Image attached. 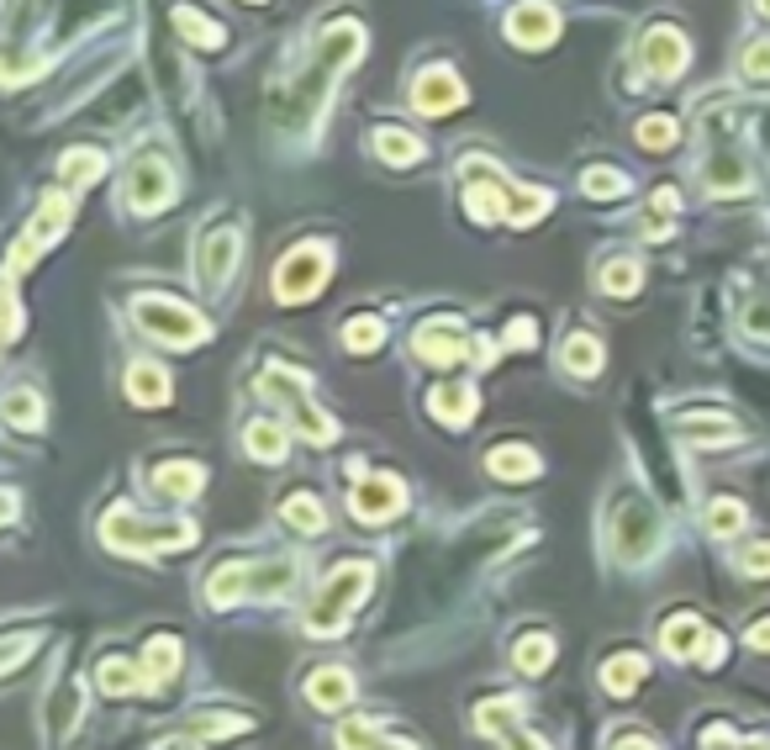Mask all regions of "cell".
Here are the masks:
<instances>
[{
    "instance_id": "obj_34",
    "label": "cell",
    "mask_w": 770,
    "mask_h": 750,
    "mask_svg": "<svg viewBox=\"0 0 770 750\" xmlns=\"http://www.w3.org/2000/svg\"><path fill=\"white\" fill-rule=\"evenodd\" d=\"M581 191H586L592 201H612V196L628 191V181H622L618 170H586V175H581Z\"/></svg>"
},
{
    "instance_id": "obj_15",
    "label": "cell",
    "mask_w": 770,
    "mask_h": 750,
    "mask_svg": "<svg viewBox=\"0 0 770 750\" xmlns=\"http://www.w3.org/2000/svg\"><path fill=\"white\" fill-rule=\"evenodd\" d=\"M153 486H159L170 503H190V497L207 486V471H201V465H179V460H170V465L153 471Z\"/></svg>"
},
{
    "instance_id": "obj_40",
    "label": "cell",
    "mask_w": 770,
    "mask_h": 750,
    "mask_svg": "<svg viewBox=\"0 0 770 750\" xmlns=\"http://www.w3.org/2000/svg\"><path fill=\"white\" fill-rule=\"evenodd\" d=\"M207 740H222V735H237V729H248V719H201L196 724Z\"/></svg>"
},
{
    "instance_id": "obj_26",
    "label": "cell",
    "mask_w": 770,
    "mask_h": 750,
    "mask_svg": "<svg viewBox=\"0 0 770 750\" xmlns=\"http://www.w3.org/2000/svg\"><path fill=\"white\" fill-rule=\"evenodd\" d=\"M175 27L185 32L196 48H217V43H222V27H217V22H207L196 5H175Z\"/></svg>"
},
{
    "instance_id": "obj_25",
    "label": "cell",
    "mask_w": 770,
    "mask_h": 750,
    "mask_svg": "<svg viewBox=\"0 0 770 750\" xmlns=\"http://www.w3.org/2000/svg\"><path fill=\"white\" fill-rule=\"evenodd\" d=\"M175 671H179V639H170V634L149 639V682L153 688L175 682Z\"/></svg>"
},
{
    "instance_id": "obj_13",
    "label": "cell",
    "mask_w": 770,
    "mask_h": 750,
    "mask_svg": "<svg viewBox=\"0 0 770 750\" xmlns=\"http://www.w3.org/2000/svg\"><path fill=\"white\" fill-rule=\"evenodd\" d=\"M306 697H312L317 708H327V714H338V708L354 697V677H349V671H338V666H323V671L306 682Z\"/></svg>"
},
{
    "instance_id": "obj_14",
    "label": "cell",
    "mask_w": 770,
    "mask_h": 750,
    "mask_svg": "<svg viewBox=\"0 0 770 750\" xmlns=\"http://www.w3.org/2000/svg\"><path fill=\"white\" fill-rule=\"evenodd\" d=\"M465 349H470V333H459V328H428V333H417V355H422L428 365L465 360Z\"/></svg>"
},
{
    "instance_id": "obj_23",
    "label": "cell",
    "mask_w": 770,
    "mask_h": 750,
    "mask_svg": "<svg viewBox=\"0 0 770 750\" xmlns=\"http://www.w3.org/2000/svg\"><path fill=\"white\" fill-rule=\"evenodd\" d=\"M95 682H101V692H106V697H127V692L143 688L149 677H138V666H132V660L106 656V660H101V677H95Z\"/></svg>"
},
{
    "instance_id": "obj_32",
    "label": "cell",
    "mask_w": 770,
    "mask_h": 750,
    "mask_svg": "<svg viewBox=\"0 0 770 750\" xmlns=\"http://www.w3.org/2000/svg\"><path fill=\"white\" fill-rule=\"evenodd\" d=\"M5 413H11V423H16V428H37V423H43V396H37V391H5Z\"/></svg>"
},
{
    "instance_id": "obj_20",
    "label": "cell",
    "mask_w": 770,
    "mask_h": 750,
    "mask_svg": "<svg viewBox=\"0 0 770 750\" xmlns=\"http://www.w3.org/2000/svg\"><path fill=\"white\" fill-rule=\"evenodd\" d=\"M697 639H708V630H702V619H691V613H681V619H665V630H660L665 656H681V660L697 650Z\"/></svg>"
},
{
    "instance_id": "obj_16",
    "label": "cell",
    "mask_w": 770,
    "mask_h": 750,
    "mask_svg": "<svg viewBox=\"0 0 770 750\" xmlns=\"http://www.w3.org/2000/svg\"><path fill=\"white\" fill-rule=\"evenodd\" d=\"M428 407H433V418H444V423H470L475 418V391L465 386V381H444V386H433Z\"/></svg>"
},
{
    "instance_id": "obj_2",
    "label": "cell",
    "mask_w": 770,
    "mask_h": 750,
    "mask_svg": "<svg viewBox=\"0 0 770 750\" xmlns=\"http://www.w3.org/2000/svg\"><path fill=\"white\" fill-rule=\"evenodd\" d=\"M132 318H138V328H143V333L164 338V344H175V349H190V344H201V338H207L201 312H190V307L164 301V297H143L138 307H132Z\"/></svg>"
},
{
    "instance_id": "obj_47",
    "label": "cell",
    "mask_w": 770,
    "mask_h": 750,
    "mask_svg": "<svg viewBox=\"0 0 770 750\" xmlns=\"http://www.w3.org/2000/svg\"><path fill=\"white\" fill-rule=\"evenodd\" d=\"M381 750H401V746H385V740H381Z\"/></svg>"
},
{
    "instance_id": "obj_31",
    "label": "cell",
    "mask_w": 770,
    "mask_h": 750,
    "mask_svg": "<svg viewBox=\"0 0 770 750\" xmlns=\"http://www.w3.org/2000/svg\"><path fill=\"white\" fill-rule=\"evenodd\" d=\"M63 181H69V191L95 185V181H101V153H95V149H74L69 159H63Z\"/></svg>"
},
{
    "instance_id": "obj_28",
    "label": "cell",
    "mask_w": 770,
    "mask_h": 750,
    "mask_svg": "<svg viewBox=\"0 0 770 750\" xmlns=\"http://www.w3.org/2000/svg\"><path fill=\"white\" fill-rule=\"evenodd\" d=\"M63 222H69V196H48L37 222H32V243H54L63 233Z\"/></svg>"
},
{
    "instance_id": "obj_27",
    "label": "cell",
    "mask_w": 770,
    "mask_h": 750,
    "mask_svg": "<svg viewBox=\"0 0 770 750\" xmlns=\"http://www.w3.org/2000/svg\"><path fill=\"white\" fill-rule=\"evenodd\" d=\"M596 365H602V344H596L592 333H575L564 344V370L570 376H596Z\"/></svg>"
},
{
    "instance_id": "obj_45",
    "label": "cell",
    "mask_w": 770,
    "mask_h": 750,
    "mask_svg": "<svg viewBox=\"0 0 770 750\" xmlns=\"http://www.w3.org/2000/svg\"><path fill=\"white\" fill-rule=\"evenodd\" d=\"M755 5H760V11H766V16H770V0H755Z\"/></svg>"
},
{
    "instance_id": "obj_44",
    "label": "cell",
    "mask_w": 770,
    "mask_h": 750,
    "mask_svg": "<svg viewBox=\"0 0 770 750\" xmlns=\"http://www.w3.org/2000/svg\"><path fill=\"white\" fill-rule=\"evenodd\" d=\"M618 750H654V746H650V740H622Z\"/></svg>"
},
{
    "instance_id": "obj_43",
    "label": "cell",
    "mask_w": 770,
    "mask_h": 750,
    "mask_svg": "<svg viewBox=\"0 0 770 750\" xmlns=\"http://www.w3.org/2000/svg\"><path fill=\"white\" fill-rule=\"evenodd\" d=\"M749 645H755V650H770V619H760V624L749 630Z\"/></svg>"
},
{
    "instance_id": "obj_42",
    "label": "cell",
    "mask_w": 770,
    "mask_h": 750,
    "mask_svg": "<svg viewBox=\"0 0 770 750\" xmlns=\"http://www.w3.org/2000/svg\"><path fill=\"white\" fill-rule=\"evenodd\" d=\"M744 570H749V576H770V544H760V550H744Z\"/></svg>"
},
{
    "instance_id": "obj_18",
    "label": "cell",
    "mask_w": 770,
    "mask_h": 750,
    "mask_svg": "<svg viewBox=\"0 0 770 750\" xmlns=\"http://www.w3.org/2000/svg\"><path fill=\"white\" fill-rule=\"evenodd\" d=\"M127 396H132L138 407H159V402H170V376H164L159 365H132Z\"/></svg>"
},
{
    "instance_id": "obj_46",
    "label": "cell",
    "mask_w": 770,
    "mask_h": 750,
    "mask_svg": "<svg viewBox=\"0 0 770 750\" xmlns=\"http://www.w3.org/2000/svg\"><path fill=\"white\" fill-rule=\"evenodd\" d=\"M170 750H196V746H170Z\"/></svg>"
},
{
    "instance_id": "obj_11",
    "label": "cell",
    "mask_w": 770,
    "mask_h": 750,
    "mask_svg": "<svg viewBox=\"0 0 770 750\" xmlns=\"http://www.w3.org/2000/svg\"><path fill=\"white\" fill-rule=\"evenodd\" d=\"M555 27H560V16H555L544 0H528V5H517V11L506 16V32H512L523 48H544V43L555 37Z\"/></svg>"
},
{
    "instance_id": "obj_5",
    "label": "cell",
    "mask_w": 770,
    "mask_h": 750,
    "mask_svg": "<svg viewBox=\"0 0 770 750\" xmlns=\"http://www.w3.org/2000/svg\"><path fill=\"white\" fill-rule=\"evenodd\" d=\"M170 196H175V175H170V164H159V159H138V164L127 170V181H121V201L132 211L170 207Z\"/></svg>"
},
{
    "instance_id": "obj_8",
    "label": "cell",
    "mask_w": 770,
    "mask_h": 750,
    "mask_svg": "<svg viewBox=\"0 0 770 750\" xmlns=\"http://www.w3.org/2000/svg\"><path fill=\"white\" fill-rule=\"evenodd\" d=\"M237 228H217V233H207L201 239V259H196V275H201V286L207 291H222L228 286V275H233L237 265Z\"/></svg>"
},
{
    "instance_id": "obj_7",
    "label": "cell",
    "mask_w": 770,
    "mask_h": 750,
    "mask_svg": "<svg viewBox=\"0 0 770 750\" xmlns=\"http://www.w3.org/2000/svg\"><path fill=\"white\" fill-rule=\"evenodd\" d=\"M265 391H269V396H285V402H291V413H296V428L306 434V439H312V445H327V439L338 434V428L327 423V413H317V407L306 402V391H301L296 381L285 376V370H269V376H265Z\"/></svg>"
},
{
    "instance_id": "obj_21",
    "label": "cell",
    "mask_w": 770,
    "mask_h": 750,
    "mask_svg": "<svg viewBox=\"0 0 770 750\" xmlns=\"http://www.w3.org/2000/svg\"><path fill=\"white\" fill-rule=\"evenodd\" d=\"M639 682H644V656H633V650H622V656H612L602 666V688L618 692V697H628Z\"/></svg>"
},
{
    "instance_id": "obj_38",
    "label": "cell",
    "mask_w": 770,
    "mask_h": 750,
    "mask_svg": "<svg viewBox=\"0 0 770 750\" xmlns=\"http://www.w3.org/2000/svg\"><path fill=\"white\" fill-rule=\"evenodd\" d=\"M639 143H644V149H665V143H676V122H670V117H650L644 127H639Z\"/></svg>"
},
{
    "instance_id": "obj_37",
    "label": "cell",
    "mask_w": 770,
    "mask_h": 750,
    "mask_svg": "<svg viewBox=\"0 0 770 750\" xmlns=\"http://www.w3.org/2000/svg\"><path fill=\"white\" fill-rule=\"evenodd\" d=\"M708 529H712V534H739V529H744V508L734 503V497H723V503L708 512Z\"/></svg>"
},
{
    "instance_id": "obj_39",
    "label": "cell",
    "mask_w": 770,
    "mask_h": 750,
    "mask_svg": "<svg viewBox=\"0 0 770 750\" xmlns=\"http://www.w3.org/2000/svg\"><path fill=\"white\" fill-rule=\"evenodd\" d=\"M744 74H749V80H770V37L744 54Z\"/></svg>"
},
{
    "instance_id": "obj_36",
    "label": "cell",
    "mask_w": 770,
    "mask_h": 750,
    "mask_svg": "<svg viewBox=\"0 0 770 750\" xmlns=\"http://www.w3.org/2000/svg\"><path fill=\"white\" fill-rule=\"evenodd\" d=\"M639 286V265L633 259H612L607 270H602V291H612V297H628Z\"/></svg>"
},
{
    "instance_id": "obj_9",
    "label": "cell",
    "mask_w": 770,
    "mask_h": 750,
    "mask_svg": "<svg viewBox=\"0 0 770 750\" xmlns=\"http://www.w3.org/2000/svg\"><path fill=\"white\" fill-rule=\"evenodd\" d=\"M465 80H454L448 69H433V74H422L412 91V106L422 112V117H444V112H454V106H465Z\"/></svg>"
},
{
    "instance_id": "obj_10",
    "label": "cell",
    "mask_w": 770,
    "mask_h": 750,
    "mask_svg": "<svg viewBox=\"0 0 770 750\" xmlns=\"http://www.w3.org/2000/svg\"><path fill=\"white\" fill-rule=\"evenodd\" d=\"M354 512L364 523H385L401 512V481L396 476H370L354 486Z\"/></svg>"
},
{
    "instance_id": "obj_33",
    "label": "cell",
    "mask_w": 770,
    "mask_h": 750,
    "mask_svg": "<svg viewBox=\"0 0 770 750\" xmlns=\"http://www.w3.org/2000/svg\"><path fill=\"white\" fill-rule=\"evenodd\" d=\"M338 750H381V729L370 719H343L338 724Z\"/></svg>"
},
{
    "instance_id": "obj_22",
    "label": "cell",
    "mask_w": 770,
    "mask_h": 750,
    "mask_svg": "<svg viewBox=\"0 0 770 750\" xmlns=\"http://www.w3.org/2000/svg\"><path fill=\"white\" fill-rule=\"evenodd\" d=\"M544 465H538V454L534 450H523V445H512V450H491V476H502V481H534Z\"/></svg>"
},
{
    "instance_id": "obj_17",
    "label": "cell",
    "mask_w": 770,
    "mask_h": 750,
    "mask_svg": "<svg viewBox=\"0 0 770 750\" xmlns=\"http://www.w3.org/2000/svg\"><path fill=\"white\" fill-rule=\"evenodd\" d=\"M285 587H296V561H259V566H248V592L254 598H280Z\"/></svg>"
},
{
    "instance_id": "obj_1",
    "label": "cell",
    "mask_w": 770,
    "mask_h": 750,
    "mask_svg": "<svg viewBox=\"0 0 770 750\" xmlns=\"http://www.w3.org/2000/svg\"><path fill=\"white\" fill-rule=\"evenodd\" d=\"M370 561H343V566L327 576L323 587H317V598L306 608V630L312 634H338L349 624V613H354V602L370 592Z\"/></svg>"
},
{
    "instance_id": "obj_30",
    "label": "cell",
    "mask_w": 770,
    "mask_h": 750,
    "mask_svg": "<svg viewBox=\"0 0 770 750\" xmlns=\"http://www.w3.org/2000/svg\"><path fill=\"white\" fill-rule=\"evenodd\" d=\"M285 523H291V529H301V534H323V508H317V503H312V497H306V492H291V497H285Z\"/></svg>"
},
{
    "instance_id": "obj_41",
    "label": "cell",
    "mask_w": 770,
    "mask_h": 750,
    "mask_svg": "<svg viewBox=\"0 0 770 750\" xmlns=\"http://www.w3.org/2000/svg\"><path fill=\"white\" fill-rule=\"evenodd\" d=\"M723 656H728V639L708 630V639H702V666L712 671V666H723Z\"/></svg>"
},
{
    "instance_id": "obj_29",
    "label": "cell",
    "mask_w": 770,
    "mask_h": 750,
    "mask_svg": "<svg viewBox=\"0 0 770 750\" xmlns=\"http://www.w3.org/2000/svg\"><path fill=\"white\" fill-rule=\"evenodd\" d=\"M512 660H517V671H528V677H538L549 660H555V639L549 634H528V639H517V650H512Z\"/></svg>"
},
{
    "instance_id": "obj_19",
    "label": "cell",
    "mask_w": 770,
    "mask_h": 750,
    "mask_svg": "<svg viewBox=\"0 0 770 750\" xmlns=\"http://www.w3.org/2000/svg\"><path fill=\"white\" fill-rule=\"evenodd\" d=\"M243 445H248V454L254 460H265V465H275V460H285V428L280 423H248V434H243Z\"/></svg>"
},
{
    "instance_id": "obj_3",
    "label": "cell",
    "mask_w": 770,
    "mask_h": 750,
    "mask_svg": "<svg viewBox=\"0 0 770 750\" xmlns=\"http://www.w3.org/2000/svg\"><path fill=\"white\" fill-rule=\"evenodd\" d=\"M101 534L117 544V550H185L196 540V523H143L132 512H112L101 523Z\"/></svg>"
},
{
    "instance_id": "obj_4",
    "label": "cell",
    "mask_w": 770,
    "mask_h": 750,
    "mask_svg": "<svg viewBox=\"0 0 770 750\" xmlns=\"http://www.w3.org/2000/svg\"><path fill=\"white\" fill-rule=\"evenodd\" d=\"M327 270H332V254H327L323 243H306V249H296V254L280 259L275 291H280V301H312L317 291H323Z\"/></svg>"
},
{
    "instance_id": "obj_35",
    "label": "cell",
    "mask_w": 770,
    "mask_h": 750,
    "mask_svg": "<svg viewBox=\"0 0 770 750\" xmlns=\"http://www.w3.org/2000/svg\"><path fill=\"white\" fill-rule=\"evenodd\" d=\"M381 318H354L349 328H343V344L354 349V355H370V349H381Z\"/></svg>"
},
{
    "instance_id": "obj_6",
    "label": "cell",
    "mask_w": 770,
    "mask_h": 750,
    "mask_svg": "<svg viewBox=\"0 0 770 750\" xmlns=\"http://www.w3.org/2000/svg\"><path fill=\"white\" fill-rule=\"evenodd\" d=\"M654 544H660V518H654L650 503H622L618 508V550L628 555V561H644V555H654Z\"/></svg>"
},
{
    "instance_id": "obj_12",
    "label": "cell",
    "mask_w": 770,
    "mask_h": 750,
    "mask_svg": "<svg viewBox=\"0 0 770 750\" xmlns=\"http://www.w3.org/2000/svg\"><path fill=\"white\" fill-rule=\"evenodd\" d=\"M639 54H644V64H650L660 80H676L686 69V43H681V32H670V27H654Z\"/></svg>"
},
{
    "instance_id": "obj_24",
    "label": "cell",
    "mask_w": 770,
    "mask_h": 750,
    "mask_svg": "<svg viewBox=\"0 0 770 750\" xmlns=\"http://www.w3.org/2000/svg\"><path fill=\"white\" fill-rule=\"evenodd\" d=\"M375 153H381L385 164H417L422 159V138L401 132V127H381L375 132Z\"/></svg>"
}]
</instances>
